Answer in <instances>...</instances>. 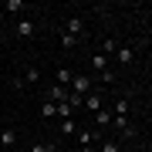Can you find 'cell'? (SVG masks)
<instances>
[{
	"mask_svg": "<svg viewBox=\"0 0 152 152\" xmlns=\"http://www.w3.org/2000/svg\"><path fill=\"white\" fill-rule=\"evenodd\" d=\"M58 81H61V88L71 81V71H68V68H61V71H58Z\"/></svg>",
	"mask_w": 152,
	"mask_h": 152,
	"instance_id": "30bf717a",
	"label": "cell"
},
{
	"mask_svg": "<svg viewBox=\"0 0 152 152\" xmlns=\"http://www.w3.org/2000/svg\"><path fill=\"white\" fill-rule=\"evenodd\" d=\"M118 61H122V64H129V61H132V48H122V51H118Z\"/></svg>",
	"mask_w": 152,
	"mask_h": 152,
	"instance_id": "8fae6325",
	"label": "cell"
},
{
	"mask_svg": "<svg viewBox=\"0 0 152 152\" xmlns=\"http://www.w3.org/2000/svg\"><path fill=\"white\" fill-rule=\"evenodd\" d=\"M75 41H78V37H75V34H68V31H64V34H61V44H64V48H75Z\"/></svg>",
	"mask_w": 152,
	"mask_h": 152,
	"instance_id": "9c48e42d",
	"label": "cell"
},
{
	"mask_svg": "<svg viewBox=\"0 0 152 152\" xmlns=\"http://www.w3.org/2000/svg\"><path fill=\"white\" fill-rule=\"evenodd\" d=\"M85 105H88V108H91V112L98 115V112H102V95H98V91H91V95H88V102H85Z\"/></svg>",
	"mask_w": 152,
	"mask_h": 152,
	"instance_id": "7a4b0ae2",
	"label": "cell"
},
{
	"mask_svg": "<svg viewBox=\"0 0 152 152\" xmlns=\"http://www.w3.org/2000/svg\"><path fill=\"white\" fill-rule=\"evenodd\" d=\"M112 51H115V41L108 37V41H105V44H102V54H112Z\"/></svg>",
	"mask_w": 152,
	"mask_h": 152,
	"instance_id": "4fadbf2b",
	"label": "cell"
},
{
	"mask_svg": "<svg viewBox=\"0 0 152 152\" xmlns=\"http://www.w3.org/2000/svg\"><path fill=\"white\" fill-rule=\"evenodd\" d=\"M51 98L64 105V102H68V88H61V85H58V88H51Z\"/></svg>",
	"mask_w": 152,
	"mask_h": 152,
	"instance_id": "3957f363",
	"label": "cell"
},
{
	"mask_svg": "<svg viewBox=\"0 0 152 152\" xmlns=\"http://www.w3.org/2000/svg\"><path fill=\"white\" fill-rule=\"evenodd\" d=\"M102 152H118V145L115 142H102Z\"/></svg>",
	"mask_w": 152,
	"mask_h": 152,
	"instance_id": "9a60e30c",
	"label": "cell"
},
{
	"mask_svg": "<svg viewBox=\"0 0 152 152\" xmlns=\"http://www.w3.org/2000/svg\"><path fill=\"white\" fill-rule=\"evenodd\" d=\"M91 64H95L98 71H105V54H95V58H91Z\"/></svg>",
	"mask_w": 152,
	"mask_h": 152,
	"instance_id": "7c38bea8",
	"label": "cell"
},
{
	"mask_svg": "<svg viewBox=\"0 0 152 152\" xmlns=\"http://www.w3.org/2000/svg\"><path fill=\"white\" fill-rule=\"evenodd\" d=\"M37 78H41V71H37V68H27V81L34 85V81H37Z\"/></svg>",
	"mask_w": 152,
	"mask_h": 152,
	"instance_id": "5bb4252c",
	"label": "cell"
},
{
	"mask_svg": "<svg viewBox=\"0 0 152 152\" xmlns=\"http://www.w3.org/2000/svg\"><path fill=\"white\" fill-rule=\"evenodd\" d=\"M14 142H17V132L14 129H7L4 135H0V145H14Z\"/></svg>",
	"mask_w": 152,
	"mask_h": 152,
	"instance_id": "52a82bcc",
	"label": "cell"
},
{
	"mask_svg": "<svg viewBox=\"0 0 152 152\" xmlns=\"http://www.w3.org/2000/svg\"><path fill=\"white\" fill-rule=\"evenodd\" d=\"M71 85H75V95H85V91H91V78H85V75L71 78Z\"/></svg>",
	"mask_w": 152,
	"mask_h": 152,
	"instance_id": "6da1fadb",
	"label": "cell"
},
{
	"mask_svg": "<svg viewBox=\"0 0 152 152\" xmlns=\"http://www.w3.org/2000/svg\"><path fill=\"white\" fill-rule=\"evenodd\" d=\"M78 31H81V20H78V17H71V20H68V34H78Z\"/></svg>",
	"mask_w": 152,
	"mask_h": 152,
	"instance_id": "ba28073f",
	"label": "cell"
},
{
	"mask_svg": "<svg viewBox=\"0 0 152 152\" xmlns=\"http://www.w3.org/2000/svg\"><path fill=\"white\" fill-rule=\"evenodd\" d=\"M17 34H20V37H31V34H34V24L31 20H20V24H17Z\"/></svg>",
	"mask_w": 152,
	"mask_h": 152,
	"instance_id": "5b68a950",
	"label": "cell"
},
{
	"mask_svg": "<svg viewBox=\"0 0 152 152\" xmlns=\"http://www.w3.org/2000/svg\"><path fill=\"white\" fill-rule=\"evenodd\" d=\"M112 118H115L112 112H98V115H95V125H98V129H105V125H108Z\"/></svg>",
	"mask_w": 152,
	"mask_h": 152,
	"instance_id": "277c9868",
	"label": "cell"
},
{
	"mask_svg": "<svg viewBox=\"0 0 152 152\" xmlns=\"http://www.w3.org/2000/svg\"><path fill=\"white\" fill-rule=\"evenodd\" d=\"M41 115H44V118H51V115H58V105H54V102H44V105H41Z\"/></svg>",
	"mask_w": 152,
	"mask_h": 152,
	"instance_id": "8992f818",
	"label": "cell"
}]
</instances>
